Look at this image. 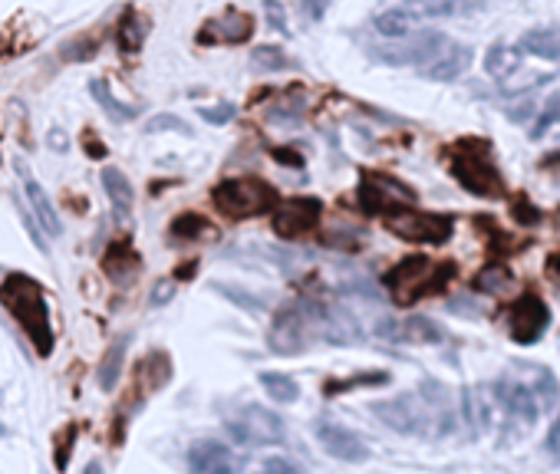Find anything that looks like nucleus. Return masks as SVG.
<instances>
[{"label": "nucleus", "mask_w": 560, "mask_h": 474, "mask_svg": "<svg viewBox=\"0 0 560 474\" xmlns=\"http://www.w3.org/2000/svg\"><path fill=\"white\" fill-rule=\"evenodd\" d=\"M495 395L514 422L534 425L541 409H551L557 379L547 366H518L514 376H501L495 382Z\"/></svg>", "instance_id": "f03ea898"}, {"label": "nucleus", "mask_w": 560, "mask_h": 474, "mask_svg": "<svg viewBox=\"0 0 560 474\" xmlns=\"http://www.w3.org/2000/svg\"><path fill=\"white\" fill-rule=\"evenodd\" d=\"M274 158L280 165H304V158H300V152H294V149H274Z\"/></svg>", "instance_id": "a19ab883"}, {"label": "nucleus", "mask_w": 560, "mask_h": 474, "mask_svg": "<svg viewBox=\"0 0 560 474\" xmlns=\"http://www.w3.org/2000/svg\"><path fill=\"white\" fill-rule=\"evenodd\" d=\"M103 270L109 274V280H116V284H129V280L139 274V254H136V247H132L129 241L109 244V251L103 254Z\"/></svg>", "instance_id": "a211bd4d"}, {"label": "nucleus", "mask_w": 560, "mask_h": 474, "mask_svg": "<svg viewBox=\"0 0 560 474\" xmlns=\"http://www.w3.org/2000/svg\"><path fill=\"white\" fill-rule=\"evenodd\" d=\"M485 66H488V73L495 76V79H508L514 70H518L521 66V56H518V50H508V47H491L488 50V60H485Z\"/></svg>", "instance_id": "c756f323"}, {"label": "nucleus", "mask_w": 560, "mask_h": 474, "mask_svg": "<svg viewBox=\"0 0 560 474\" xmlns=\"http://www.w3.org/2000/svg\"><path fill=\"white\" fill-rule=\"evenodd\" d=\"M76 435H80V425H66L60 435H56V448H53V461H56V468L66 471V465H70V451H73V442H76Z\"/></svg>", "instance_id": "2f4dec72"}, {"label": "nucleus", "mask_w": 560, "mask_h": 474, "mask_svg": "<svg viewBox=\"0 0 560 474\" xmlns=\"http://www.w3.org/2000/svg\"><path fill=\"white\" fill-rule=\"evenodd\" d=\"M145 132H192L185 126V119L172 116V112H162V116H152L145 122Z\"/></svg>", "instance_id": "473e14b6"}, {"label": "nucleus", "mask_w": 560, "mask_h": 474, "mask_svg": "<svg viewBox=\"0 0 560 474\" xmlns=\"http://www.w3.org/2000/svg\"><path fill=\"white\" fill-rule=\"evenodd\" d=\"M406 40V37H402ZM448 43V37H442V33H435V30H425V33H416L412 40L406 43H396V47H379L373 50L376 53V60H383V63H392V66H422L435 60L439 56V50Z\"/></svg>", "instance_id": "f8f14e48"}, {"label": "nucleus", "mask_w": 560, "mask_h": 474, "mask_svg": "<svg viewBox=\"0 0 560 474\" xmlns=\"http://www.w3.org/2000/svg\"><path fill=\"white\" fill-rule=\"evenodd\" d=\"M547 451L560 461V415H557V422L551 425V432H547Z\"/></svg>", "instance_id": "ea45409f"}, {"label": "nucleus", "mask_w": 560, "mask_h": 474, "mask_svg": "<svg viewBox=\"0 0 560 474\" xmlns=\"http://www.w3.org/2000/svg\"><path fill=\"white\" fill-rule=\"evenodd\" d=\"M521 53L541 56V60H560V27H537L521 37Z\"/></svg>", "instance_id": "4be33fe9"}, {"label": "nucleus", "mask_w": 560, "mask_h": 474, "mask_svg": "<svg viewBox=\"0 0 560 474\" xmlns=\"http://www.w3.org/2000/svg\"><path fill=\"white\" fill-rule=\"evenodd\" d=\"M0 303L4 310L14 316L17 326L30 336L33 349L40 356L53 353V323H50V307L43 297V287L27 274H7L0 284Z\"/></svg>", "instance_id": "f257e3e1"}, {"label": "nucleus", "mask_w": 560, "mask_h": 474, "mask_svg": "<svg viewBox=\"0 0 560 474\" xmlns=\"http://www.w3.org/2000/svg\"><path fill=\"white\" fill-rule=\"evenodd\" d=\"M257 474H300L297 465H290L287 458H267L261 468H257Z\"/></svg>", "instance_id": "e433bc0d"}, {"label": "nucleus", "mask_w": 560, "mask_h": 474, "mask_svg": "<svg viewBox=\"0 0 560 474\" xmlns=\"http://www.w3.org/2000/svg\"><path fill=\"white\" fill-rule=\"evenodd\" d=\"M145 33H149V20H145L136 7H129L126 14H122L119 27H116V43H119V50L126 53V56L139 53Z\"/></svg>", "instance_id": "412c9836"}, {"label": "nucleus", "mask_w": 560, "mask_h": 474, "mask_svg": "<svg viewBox=\"0 0 560 474\" xmlns=\"http://www.w3.org/2000/svg\"><path fill=\"white\" fill-rule=\"evenodd\" d=\"M386 231L396 234L399 241H412V244H445L455 231V218L452 214L399 208L386 214Z\"/></svg>", "instance_id": "0eeeda50"}, {"label": "nucleus", "mask_w": 560, "mask_h": 474, "mask_svg": "<svg viewBox=\"0 0 560 474\" xmlns=\"http://www.w3.org/2000/svg\"><path fill=\"white\" fill-rule=\"evenodd\" d=\"M468 66H472V50L462 47V43H452V40H448L445 47L439 50V56L422 66V76H425V79H435V83H445V79L462 76V73L468 70Z\"/></svg>", "instance_id": "f3484780"}, {"label": "nucleus", "mask_w": 560, "mask_h": 474, "mask_svg": "<svg viewBox=\"0 0 560 474\" xmlns=\"http://www.w3.org/2000/svg\"><path fill=\"white\" fill-rule=\"evenodd\" d=\"M313 432H317L320 445L327 448L333 458H340V461H366L369 458V448H366L363 438L356 432H350V428L340 425V422L320 419L317 425H313Z\"/></svg>", "instance_id": "2eb2a0df"}, {"label": "nucleus", "mask_w": 560, "mask_h": 474, "mask_svg": "<svg viewBox=\"0 0 560 474\" xmlns=\"http://www.w3.org/2000/svg\"><path fill=\"white\" fill-rule=\"evenodd\" d=\"M198 116L205 119V122H211V126H224V122H231L234 116H238V106H231V103H221V106H201L198 109Z\"/></svg>", "instance_id": "72a5a7b5"}, {"label": "nucleus", "mask_w": 560, "mask_h": 474, "mask_svg": "<svg viewBox=\"0 0 560 474\" xmlns=\"http://www.w3.org/2000/svg\"><path fill=\"white\" fill-rule=\"evenodd\" d=\"M103 188H106V195L112 201V208H116L122 218L132 211V185H129V178L119 172V168H103Z\"/></svg>", "instance_id": "bb28decb"}, {"label": "nucleus", "mask_w": 560, "mask_h": 474, "mask_svg": "<svg viewBox=\"0 0 560 474\" xmlns=\"http://www.w3.org/2000/svg\"><path fill=\"white\" fill-rule=\"evenodd\" d=\"M4 435H7V432H4V425H0V438H4Z\"/></svg>", "instance_id": "c03bdc74"}, {"label": "nucleus", "mask_w": 560, "mask_h": 474, "mask_svg": "<svg viewBox=\"0 0 560 474\" xmlns=\"http://www.w3.org/2000/svg\"><path fill=\"white\" fill-rule=\"evenodd\" d=\"M211 205H215L224 218H257L280 205V195L274 185L261 182V178H224L211 188Z\"/></svg>", "instance_id": "20e7f679"}, {"label": "nucleus", "mask_w": 560, "mask_h": 474, "mask_svg": "<svg viewBox=\"0 0 560 474\" xmlns=\"http://www.w3.org/2000/svg\"><path fill=\"white\" fill-rule=\"evenodd\" d=\"M126 349H129V336H119V340L106 349L103 363H99V389H103V392H112V389H116L119 372H122V363H126Z\"/></svg>", "instance_id": "393cba45"}, {"label": "nucleus", "mask_w": 560, "mask_h": 474, "mask_svg": "<svg viewBox=\"0 0 560 474\" xmlns=\"http://www.w3.org/2000/svg\"><path fill=\"white\" fill-rule=\"evenodd\" d=\"M261 386L274 402H297V395H300L297 382L290 376H280V372H261Z\"/></svg>", "instance_id": "c85d7f7f"}, {"label": "nucleus", "mask_w": 560, "mask_h": 474, "mask_svg": "<svg viewBox=\"0 0 560 474\" xmlns=\"http://www.w3.org/2000/svg\"><path fill=\"white\" fill-rule=\"evenodd\" d=\"M323 320L327 316L320 313V307H313V303H294V307H287L284 313H277L274 320V330H271V349L274 353H300L313 336L323 333Z\"/></svg>", "instance_id": "423d86ee"}, {"label": "nucleus", "mask_w": 560, "mask_h": 474, "mask_svg": "<svg viewBox=\"0 0 560 474\" xmlns=\"http://www.w3.org/2000/svg\"><path fill=\"white\" fill-rule=\"evenodd\" d=\"M435 409H439V399L419 402L416 395H399V399H392V402H376L373 405V412L379 415V419H383L389 428L406 432V435L425 432V425L435 419Z\"/></svg>", "instance_id": "9d476101"}, {"label": "nucleus", "mask_w": 560, "mask_h": 474, "mask_svg": "<svg viewBox=\"0 0 560 474\" xmlns=\"http://www.w3.org/2000/svg\"><path fill=\"white\" fill-rule=\"evenodd\" d=\"M379 333L389 336V340H399V343H439L442 340V330L429 320H422V316H412L406 323H383L379 326Z\"/></svg>", "instance_id": "aec40b11"}, {"label": "nucleus", "mask_w": 560, "mask_h": 474, "mask_svg": "<svg viewBox=\"0 0 560 474\" xmlns=\"http://www.w3.org/2000/svg\"><path fill=\"white\" fill-rule=\"evenodd\" d=\"M416 24H419V17L412 14L409 7H392V10H386V14H379V17L373 20L376 33H383V37H389V40L409 37L412 27H416Z\"/></svg>", "instance_id": "b1692460"}, {"label": "nucleus", "mask_w": 560, "mask_h": 474, "mask_svg": "<svg viewBox=\"0 0 560 474\" xmlns=\"http://www.w3.org/2000/svg\"><path fill=\"white\" fill-rule=\"evenodd\" d=\"M452 277H455L452 264H435L429 257H406V261L396 264L386 274V290L392 293V300L399 307H409V303L422 300L425 293L445 290Z\"/></svg>", "instance_id": "7ed1b4c3"}, {"label": "nucleus", "mask_w": 560, "mask_h": 474, "mask_svg": "<svg viewBox=\"0 0 560 474\" xmlns=\"http://www.w3.org/2000/svg\"><path fill=\"white\" fill-rule=\"evenodd\" d=\"M554 122H560V96H554L551 103L544 106L541 119H537V126H534V132H531V135H534V139H537V135H544L547 129L554 126Z\"/></svg>", "instance_id": "f704fd0d"}, {"label": "nucleus", "mask_w": 560, "mask_h": 474, "mask_svg": "<svg viewBox=\"0 0 560 474\" xmlns=\"http://www.w3.org/2000/svg\"><path fill=\"white\" fill-rule=\"evenodd\" d=\"M224 425H228V435L238 445H274L284 438V419L277 412L264 409V405H244Z\"/></svg>", "instance_id": "1a4fd4ad"}, {"label": "nucleus", "mask_w": 560, "mask_h": 474, "mask_svg": "<svg viewBox=\"0 0 560 474\" xmlns=\"http://www.w3.org/2000/svg\"><path fill=\"white\" fill-rule=\"evenodd\" d=\"M264 14H267V24L277 33H287V14H284V7H280V0H264Z\"/></svg>", "instance_id": "c9c22d12"}, {"label": "nucleus", "mask_w": 560, "mask_h": 474, "mask_svg": "<svg viewBox=\"0 0 560 474\" xmlns=\"http://www.w3.org/2000/svg\"><path fill=\"white\" fill-rule=\"evenodd\" d=\"M304 99H294V93H290L284 103H274L271 109H267V122H280V126H297L300 119H304Z\"/></svg>", "instance_id": "7c9ffc66"}, {"label": "nucleus", "mask_w": 560, "mask_h": 474, "mask_svg": "<svg viewBox=\"0 0 560 474\" xmlns=\"http://www.w3.org/2000/svg\"><path fill=\"white\" fill-rule=\"evenodd\" d=\"M251 66L257 73H284V70H297V63L280 50V47H257L251 53Z\"/></svg>", "instance_id": "cd10ccee"}, {"label": "nucleus", "mask_w": 560, "mask_h": 474, "mask_svg": "<svg viewBox=\"0 0 560 474\" xmlns=\"http://www.w3.org/2000/svg\"><path fill=\"white\" fill-rule=\"evenodd\" d=\"M24 195H27V201H30L33 221L40 224L43 234H47V237H60V234H63L60 214H56L53 201L47 198V191L40 188V182H33V178H27V182H24Z\"/></svg>", "instance_id": "6ab92c4d"}, {"label": "nucleus", "mask_w": 560, "mask_h": 474, "mask_svg": "<svg viewBox=\"0 0 560 474\" xmlns=\"http://www.w3.org/2000/svg\"><path fill=\"white\" fill-rule=\"evenodd\" d=\"M323 218L320 198H290L284 205H277L274 211V234L287 237V241H297V237L313 234Z\"/></svg>", "instance_id": "9b49d317"}, {"label": "nucleus", "mask_w": 560, "mask_h": 474, "mask_svg": "<svg viewBox=\"0 0 560 474\" xmlns=\"http://www.w3.org/2000/svg\"><path fill=\"white\" fill-rule=\"evenodd\" d=\"M188 468L192 474H241L234 451L221 442H195L188 448Z\"/></svg>", "instance_id": "dca6fc26"}, {"label": "nucleus", "mask_w": 560, "mask_h": 474, "mask_svg": "<svg viewBox=\"0 0 560 474\" xmlns=\"http://www.w3.org/2000/svg\"><path fill=\"white\" fill-rule=\"evenodd\" d=\"M475 284H478V290H488V287L498 290V287L504 284V270H498V267H495V270H485V274H481V277L475 280Z\"/></svg>", "instance_id": "4c0bfd02"}, {"label": "nucleus", "mask_w": 560, "mask_h": 474, "mask_svg": "<svg viewBox=\"0 0 560 474\" xmlns=\"http://www.w3.org/2000/svg\"><path fill=\"white\" fill-rule=\"evenodd\" d=\"M83 474H103V468H99L96 461H93V465H86V471H83Z\"/></svg>", "instance_id": "37998d69"}, {"label": "nucleus", "mask_w": 560, "mask_h": 474, "mask_svg": "<svg viewBox=\"0 0 560 474\" xmlns=\"http://www.w3.org/2000/svg\"><path fill=\"white\" fill-rule=\"evenodd\" d=\"M304 14H307V20H313V24H317V20L327 14V7H330V0H304Z\"/></svg>", "instance_id": "58836bf2"}, {"label": "nucleus", "mask_w": 560, "mask_h": 474, "mask_svg": "<svg viewBox=\"0 0 560 474\" xmlns=\"http://www.w3.org/2000/svg\"><path fill=\"white\" fill-rule=\"evenodd\" d=\"M254 37V20L251 14H244V10H234L228 7L221 17L208 20L205 27L198 30V43L201 47H238V43H248Z\"/></svg>", "instance_id": "ddd939ff"}, {"label": "nucleus", "mask_w": 560, "mask_h": 474, "mask_svg": "<svg viewBox=\"0 0 560 474\" xmlns=\"http://www.w3.org/2000/svg\"><path fill=\"white\" fill-rule=\"evenodd\" d=\"M211 234V221L198 211H185L168 224V237L172 244H185V241H201V237Z\"/></svg>", "instance_id": "5701e85b"}, {"label": "nucleus", "mask_w": 560, "mask_h": 474, "mask_svg": "<svg viewBox=\"0 0 560 474\" xmlns=\"http://www.w3.org/2000/svg\"><path fill=\"white\" fill-rule=\"evenodd\" d=\"M452 175L478 198H501L504 195V182H501L495 162H491V149L478 139L455 145Z\"/></svg>", "instance_id": "39448f33"}, {"label": "nucleus", "mask_w": 560, "mask_h": 474, "mask_svg": "<svg viewBox=\"0 0 560 474\" xmlns=\"http://www.w3.org/2000/svg\"><path fill=\"white\" fill-rule=\"evenodd\" d=\"M168 297H172V280H165V284L155 287V297H152V303H162V300H168Z\"/></svg>", "instance_id": "79ce46f5"}, {"label": "nucleus", "mask_w": 560, "mask_h": 474, "mask_svg": "<svg viewBox=\"0 0 560 474\" xmlns=\"http://www.w3.org/2000/svg\"><path fill=\"white\" fill-rule=\"evenodd\" d=\"M547 323H551V316H547V307L534 297V293H524V297L511 307V336L521 346H531L541 340Z\"/></svg>", "instance_id": "4468645a"}, {"label": "nucleus", "mask_w": 560, "mask_h": 474, "mask_svg": "<svg viewBox=\"0 0 560 474\" xmlns=\"http://www.w3.org/2000/svg\"><path fill=\"white\" fill-rule=\"evenodd\" d=\"M89 93H93V99L99 106H103V112L109 119H116V122H129V119H136L139 116V106H126V103H119L116 96H112V89L106 79H93L89 83Z\"/></svg>", "instance_id": "a878e982"}, {"label": "nucleus", "mask_w": 560, "mask_h": 474, "mask_svg": "<svg viewBox=\"0 0 560 474\" xmlns=\"http://www.w3.org/2000/svg\"><path fill=\"white\" fill-rule=\"evenodd\" d=\"M416 205V191L399 178L383 172H363L360 178V208L366 214H392Z\"/></svg>", "instance_id": "6e6552de"}]
</instances>
